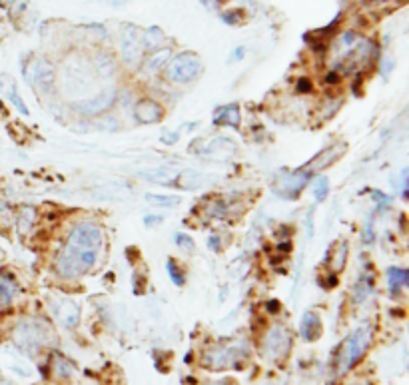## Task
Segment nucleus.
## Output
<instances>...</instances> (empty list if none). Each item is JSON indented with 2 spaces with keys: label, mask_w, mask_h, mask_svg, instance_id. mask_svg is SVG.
<instances>
[{
  "label": "nucleus",
  "mask_w": 409,
  "mask_h": 385,
  "mask_svg": "<svg viewBox=\"0 0 409 385\" xmlns=\"http://www.w3.org/2000/svg\"><path fill=\"white\" fill-rule=\"evenodd\" d=\"M136 176L146 180V182H154V184H174L176 178H178V172L166 168L140 170V172H136Z\"/></svg>",
  "instance_id": "obj_24"
},
{
  "label": "nucleus",
  "mask_w": 409,
  "mask_h": 385,
  "mask_svg": "<svg viewBox=\"0 0 409 385\" xmlns=\"http://www.w3.org/2000/svg\"><path fill=\"white\" fill-rule=\"evenodd\" d=\"M348 240H342V242L337 244V247L332 252L330 260H332V272H334V274H339V272L346 268V262H348Z\"/></svg>",
  "instance_id": "obj_29"
},
{
  "label": "nucleus",
  "mask_w": 409,
  "mask_h": 385,
  "mask_svg": "<svg viewBox=\"0 0 409 385\" xmlns=\"http://www.w3.org/2000/svg\"><path fill=\"white\" fill-rule=\"evenodd\" d=\"M52 311L58 324L66 329H74L80 324V306L74 300H61L58 304H52Z\"/></svg>",
  "instance_id": "obj_14"
},
{
  "label": "nucleus",
  "mask_w": 409,
  "mask_h": 385,
  "mask_svg": "<svg viewBox=\"0 0 409 385\" xmlns=\"http://www.w3.org/2000/svg\"><path fill=\"white\" fill-rule=\"evenodd\" d=\"M162 220H164V218L158 216V214H154V216L148 214V216H144V226H146V228H156V226L162 224Z\"/></svg>",
  "instance_id": "obj_44"
},
{
  "label": "nucleus",
  "mask_w": 409,
  "mask_h": 385,
  "mask_svg": "<svg viewBox=\"0 0 409 385\" xmlns=\"http://www.w3.org/2000/svg\"><path fill=\"white\" fill-rule=\"evenodd\" d=\"M36 224V208L32 206H22L16 214V230L20 236H29Z\"/></svg>",
  "instance_id": "obj_27"
},
{
  "label": "nucleus",
  "mask_w": 409,
  "mask_h": 385,
  "mask_svg": "<svg viewBox=\"0 0 409 385\" xmlns=\"http://www.w3.org/2000/svg\"><path fill=\"white\" fill-rule=\"evenodd\" d=\"M214 126H230V128H240L242 124V112L238 104H227L220 106L214 112Z\"/></svg>",
  "instance_id": "obj_21"
},
{
  "label": "nucleus",
  "mask_w": 409,
  "mask_h": 385,
  "mask_svg": "<svg viewBox=\"0 0 409 385\" xmlns=\"http://www.w3.org/2000/svg\"><path fill=\"white\" fill-rule=\"evenodd\" d=\"M50 371L56 379H70L72 375L76 373V366L62 354H54L52 355V361H50Z\"/></svg>",
  "instance_id": "obj_25"
},
{
  "label": "nucleus",
  "mask_w": 409,
  "mask_h": 385,
  "mask_svg": "<svg viewBox=\"0 0 409 385\" xmlns=\"http://www.w3.org/2000/svg\"><path fill=\"white\" fill-rule=\"evenodd\" d=\"M204 214L208 220H226L230 216V206L224 200H214L204 208Z\"/></svg>",
  "instance_id": "obj_31"
},
{
  "label": "nucleus",
  "mask_w": 409,
  "mask_h": 385,
  "mask_svg": "<svg viewBox=\"0 0 409 385\" xmlns=\"http://www.w3.org/2000/svg\"><path fill=\"white\" fill-rule=\"evenodd\" d=\"M18 293H20V284L15 274L6 268H0V308L13 306Z\"/></svg>",
  "instance_id": "obj_15"
},
{
  "label": "nucleus",
  "mask_w": 409,
  "mask_h": 385,
  "mask_svg": "<svg viewBox=\"0 0 409 385\" xmlns=\"http://www.w3.org/2000/svg\"><path fill=\"white\" fill-rule=\"evenodd\" d=\"M62 86H64V90H74L76 94L86 92L92 86L90 62H86L78 54L64 62Z\"/></svg>",
  "instance_id": "obj_8"
},
{
  "label": "nucleus",
  "mask_w": 409,
  "mask_h": 385,
  "mask_svg": "<svg viewBox=\"0 0 409 385\" xmlns=\"http://www.w3.org/2000/svg\"><path fill=\"white\" fill-rule=\"evenodd\" d=\"M278 249H280V254H289V252H291V242L286 240L284 244H280V246H278Z\"/></svg>",
  "instance_id": "obj_49"
},
{
  "label": "nucleus",
  "mask_w": 409,
  "mask_h": 385,
  "mask_svg": "<svg viewBox=\"0 0 409 385\" xmlns=\"http://www.w3.org/2000/svg\"><path fill=\"white\" fill-rule=\"evenodd\" d=\"M164 72H166L168 82H172L176 86H188L202 76L204 62L196 52H180V54L172 56V60L168 62Z\"/></svg>",
  "instance_id": "obj_6"
},
{
  "label": "nucleus",
  "mask_w": 409,
  "mask_h": 385,
  "mask_svg": "<svg viewBox=\"0 0 409 385\" xmlns=\"http://www.w3.org/2000/svg\"><path fill=\"white\" fill-rule=\"evenodd\" d=\"M0 90L4 92L6 100L10 102V106H15L22 116H31V110H29V106H26V102L22 100L20 92H18L16 82L13 80V78L8 76V74H2V72H0Z\"/></svg>",
  "instance_id": "obj_17"
},
{
  "label": "nucleus",
  "mask_w": 409,
  "mask_h": 385,
  "mask_svg": "<svg viewBox=\"0 0 409 385\" xmlns=\"http://www.w3.org/2000/svg\"><path fill=\"white\" fill-rule=\"evenodd\" d=\"M170 60H172V48H160V50L152 52L150 56L144 60V70L148 74H158L160 70L166 68Z\"/></svg>",
  "instance_id": "obj_23"
},
{
  "label": "nucleus",
  "mask_w": 409,
  "mask_h": 385,
  "mask_svg": "<svg viewBox=\"0 0 409 385\" xmlns=\"http://www.w3.org/2000/svg\"><path fill=\"white\" fill-rule=\"evenodd\" d=\"M52 327L38 318H24L13 327V343L26 355L38 354L52 343Z\"/></svg>",
  "instance_id": "obj_3"
},
{
  "label": "nucleus",
  "mask_w": 409,
  "mask_h": 385,
  "mask_svg": "<svg viewBox=\"0 0 409 385\" xmlns=\"http://www.w3.org/2000/svg\"><path fill=\"white\" fill-rule=\"evenodd\" d=\"M134 120L140 126H152V124L162 122L166 110H164V104L158 102L156 98H140L134 102Z\"/></svg>",
  "instance_id": "obj_12"
},
{
  "label": "nucleus",
  "mask_w": 409,
  "mask_h": 385,
  "mask_svg": "<svg viewBox=\"0 0 409 385\" xmlns=\"http://www.w3.org/2000/svg\"><path fill=\"white\" fill-rule=\"evenodd\" d=\"M250 355V345L243 339H236L230 343H218L208 347L202 354V366L212 371H222L236 368Z\"/></svg>",
  "instance_id": "obj_4"
},
{
  "label": "nucleus",
  "mask_w": 409,
  "mask_h": 385,
  "mask_svg": "<svg viewBox=\"0 0 409 385\" xmlns=\"http://www.w3.org/2000/svg\"><path fill=\"white\" fill-rule=\"evenodd\" d=\"M164 42H166V34H164V31L160 26H150V28H146V31L142 32V48L146 52L160 50Z\"/></svg>",
  "instance_id": "obj_26"
},
{
  "label": "nucleus",
  "mask_w": 409,
  "mask_h": 385,
  "mask_svg": "<svg viewBox=\"0 0 409 385\" xmlns=\"http://www.w3.org/2000/svg\"><path fill=\"white\" fill-rule=\"evenodd\" d=\"M206 385H230L227 382H224V379H218V382H208Z\"/></svg>",
  "instance_id": "obj_51"
},
{
  "label": "nucleus",
  "mask_w": 409,
  "mask_h": 385,
  "mask_svg": "<svg viewBox=\"0 0 409 385\" xmlns=\"http://www.w3.org/2000/svg\"><path fill=\"white\" fill-rule=\"evenodd\" d=\"M166 272L170 279H172V284L174 286H178V288H182L184 284H186V272L182 270V265L176 262L174 258H170L166 262Z\"/></svg>",
  "instance_id": "obj_33"
},
{
  "label": "nucleus",
  "mask_w": 409,
  "mask_h": 385,
  "mask_svg": "<svg viewBox=\"0 0 409 385\" xmlns=\"http://www.w3.org/2000/svg\"><path fill=\"white\" fill-rule=\"evenodd\" d=\"M376 236H378L376 234V220H374V214H369L362 226V242L365 246H371L376 242Z\"/></svg>",
  "instance_id": "obj_36"
},
{
  "label": "nucleus",
  "mask_w": 409,
  "mask_h": 385,
  "mask_svg": "<svg viewBox=\"0 0 409 385\" xmlns=\"http://www.w3.org/2000/svg\"><path fill=\"white\" fill-rule=\"evenodd\" d=\"M374 339V325L369 322H364L360 327H355L348 338L342 341L337 355H335V375H346L353 370L362 357L367 354L369 345Z\"/></svg>",
  "instance_id": "obj_2"
},
{
  "label": "nucleus",
  "mask_w": 409,
  "mask_h": 385,
  "mask_svg": "<svg viewBox=\"0 0 409 385\" xmlns=\"http://www.w3.org/2000/svg\"><path fill=\"white\" fill-rule=\"evenodd\" d=\"M200 2H202V4H204V6H206L208 10H218V8H220V2H222V0H200Z\"/></svg>",
  "instance_id": "obj_47"
},
{
  "label": "nucleus",
  "mask_w": 409,
  "mask_h": 385,
  "mask_svg": "<svg viewBox=\"0 0 409 385\" xmlns=\"http://www.w3.org/2000/svg\"><path fill=\"white\" fill-rule=\"evenodd\" d=\"M291 331L286 325H272L262 338V355L268 361H284L291 352Z\"/></svg>",
  "instance_id": "obj_9"
},
{
  "label": "nucleus",
  "mask_w": 409,
  "mask_h": 385,
  "mask_svg": "<svg viewBox=\"0 0 409 385\" xmlns=\"http://www.w3.org/2000/svg\"><path fill=\"white\" fill-rule=\"evenodd\" d=\"M339 80H342V76H339L337 72H334V70H330V72L326 74V82H328V84H337Z\"/></svg>",
  "instance_id": "obj_48"
},
{
  "label": "nucleus",
  "mask_w": 409,
  "mask_h": 385,
  "mask_svg": "<svg viewBox=\"0 0 409 385\" xmlns=\"http://www.w3.org/2000/svg\"><path fill=\"white\" fill-rule=\"evenodd\" d=\"M312 184V194H314V200L323 202L328 196H330V178L328 176H316L310 180Z\"/></svg>",
  "instance_id": "obj_30"
},
{
  "label": "nucleus",
  "mask_w": 409,
  "mask_h": 385,
  "mask_svg": "<svg viewBox=\"0 0 409 385\" xmlns=\"http://www.w3.org/2000/svg\"><path fill=\"white\" fill-rule=\"evenodd\" d=\"M22 76L31 84L34 90L42 96H52L56 92V64L46 58V56H38L34 60H29L22 64Z\"/></svg>",
  "instance_id": "obj_5"
},
{
  "label": "nucleus",
  "mask_w": 409,
  "mask_h": 385,
  "mask_svg": "<svg viewBox=\"0 0 409 385\" xmlns=\"http://www.w3.org/2000/svg\"><path fill=\"white\" fill-rule=\"evenodd\" d=\"M174 244L180 247V249H186L188 254H194L196 252V242L192 240V236L182 234V231L174 234Z\"/></svg>",
  "instance_id": "obj_38"
},
{
  "label": "nucleus",
  "mask_w": 409,
  "mask_h": 385,
  "mask_svg": "<svg viewBox=\"0 0 409 385\" xmlns=\"http://www.w3.org/2000/svg\"><path fill=\"white\" fill-rule=\"evenodd\" d=\"M321 331H323V325H321L318 311H305L300 322V336L303 341H310V343L316 341L321 336Z\"/></svg>",
  "instance_id": "obj_18"
},
{
  "label": "nucleus",
  "mask_w": 409,
  "mask_h": 385,
  "mask_svg": "<svg viewBox=\"0 0 409 385\" xmlns=\"http://www.w3.org/2000/svg\"><path fill=\"white\" fill-rule=\"evenodd\" d=\"M376 292V277H374V272L369 268H365L364 272L360 274L355 286H353V293H351V302L353 306H362L365 304V300Z\"/></svg>",
  "instance_id": "obj_16"
},
{
  "label": "nucleus",
  "mask_w": 409,
  "mask_h": 385,
  "mask_svg": "<svg viewBox=\"0 0 409 385\" xmlns=\"http://www.w3.org/2000/svg\"><path fill=\"white\" fill-rule=\"evenodd\" d=\"M92 128H94V130H98V132H118V130L122 128V124L116 116L106 114V116H102L98 122L94 124Z\"/></svg>",
  "instance_id": "obj_34"
},
{
  "label": "nucleus",
  "mask_w": 409,
  "mask_h": 385,
  "mask_svg": "<svg viewBox=\"0 0 409 385\" xmlns=\"http://www.w3.org/2000/svg\"><path fill=\"white\" fill-rule=\"evenodd\" d=\"M178 140H180V132H166V134L162 136V144L172 146V144H176Z\"/></svg>",
  "instance_id": "obj_46"
},
{
  "label": "nucleus",
  "mask_w": 409,
  "mask_h": 385,
  "mask_svg": "<svg viewBox=\"0 0 409 385\" xmlns=\"http://www.w3.org/2000/svg\"><path fill=\"white\" fill-rule=\"evenodd\" d=\"M369 194H371V198L376 202V212H378V214H385V212L392 208V204H394V198H392V196L383 194L381 190H371Z\"/></svg>",
  "instance_id": "obj_35"
},
{
  "label": "nucleus",
  "mask_w": 409,
  "mask_h": 385,
  "mask_svg": "<svg viewBox=\"0 0 409 385\" xmlns=\"http://www.w3.org/2000/svg\"><path fill=\"white\" fill-rule=\"evenodd\" d=\"M212 176H206V174L196 172V170H184V172H178V178H176L174 184L180 186L182 190H198V188H204V186L212 184Z\"/></svg>",
  "instance_id": "obj_20"
},
{
  "label": "nucleus",
  "mask_w": 409,
  "mask_h": 385,
  "mask_svg": "<svg viewBox=\"0 0 409 385\" xmlns=\"http://www.w3.org/2000/svg\"><path fill=\"white\" fill-rule=\"evenodd\" d=\"M222 20L227 26H240L246 22V13L240 8H230L226 13H222Z\"/></svg>",
  "instance_id": "obj_37"
},
{
  "label": "nucleus",
  "mask_w": 409,
  "mask_h": 385,
  "mask_svg": "<svg viewBox=\"0 0 409 385\" xmlns=\"http://www.w3.org/2000/svg\"><path fill=\"white\" fill-rule=\"evenodd\" d=\"M118 47H120L122 62L126 66L134 68V66H138L142 62L144 48H142V32L138 31V26H134V24H122Z\"/></svg>",
  "instance_id": "obj_11"
},
{
  "label": "nucleus",
  "mask_w": 409,
  "mask_h": 385,
  "mask_svg": "<svg viewBox=\"0 0 409 385\" xmlns=\"http://www.w3.org/2000/svg\"><path fill=\"white\" fill-rule=\"evenodd\" d=\"M208 247L212 249L214 254H220L222 249H224V244H222V240H220V236L218 234H214L208 238Z\"/></svg>",
  "instance_id": "obj_41"
},
{
  "label": "nucleus",
  "mask_w": 409,
  "mask_h": 385,
  "mask_svg": "<svg viewBox=\"0 0 409 385\" xmlns=\"http://www.w3.org/2000/svg\"><path fill=\"white\" fill-rule=\"evenodd\" d=\"M305 231H307V240L314 238V210L307 212V218H305Z\"/></svg>",
  "instance_id": "obj_45"
},
{
  "label": "nucleus",
  "mask_w": 409,
  "mask_h": 385,
  "mask_svg": "<svg viewBox=\"0 0 409 385\" xmlns=\"http://www.w3.org/2000/svg\"><path fill=\"white\" fill-rule=\"evenodd\" d=\"M378 66H379V74H381V78H383V80H387V78H390V72L395 68V60L392 58V56H383V58H379L378 60Z\"/></svg>",
  "instance_id": "obj_39"
},
{
  "label": "nucleus",
  "mask_w": 409,
  "mask_h": 385,
  "mask_svg": "<svg viewBox=\"0 0 409 385\" xmlns=\"http://www.w3.org/2000/svg\"><path fill=\"white\" fill-rule=\"evenodd\" d=\"M92 66L96 70V74L100 78H114L116 70H118V64L114 60V56L106 52V50H98L92 58Z\"/></svg>",
  "instance_id": "obj_22"
},
{
  "label": "nucleus",
  "mask_w": 409,
  "mask_h": 385,
  "mask_svg": "<svg viewBox=\"0 0 409 385\" xmlns=\"http://www.w3.org/2000/svg\"><path fill=\"white\" fill-rule=\"evenodd\" d=\"M346 152H348V144L346 142H335L332 146H328L326 150H321L318 156H314V160L310 164H305V168L310 170V172H319V170L330 168Z\"/></svg>",
  "instance_id": "obj_13"
},
{
  "label": "nucleus",
  "mask_w": 409,
  "mask_h": 385,
  "mask_svg": "<svg viewBox=\"0 0 409 385\" xmlns=\"http://www.w3.org/2000/svg\"><path fill=\"white\" fill-rule=\"evenodd\" d=\"M312 178H314V172H310L305 166L288 172V174H282V176H278V180L273 184V192L284 200H298V196L302 194L303 188L310 184Z\"/></svg>",
  "instance_id": "obj_10"
},
{
  "label": "nucleus",
  "mask_w": 409,
  "mask_h": 385,
  "mask_svg": "<svg viewBox=\"0 0 409 385\" xmlns=\"http://www.w3.org/2000/svg\"><path fill=\"white\" fill-rule=\"evenodd\" d=\"M385 281H387V290L394 297H399L403 290L408 288L409 284V272L406 268H397V265H392L387 268L385 272Z\"/></svg>",
  "instance_id": "obj_19"
},
{
  "label": "nucleus",
  "mask_w": 409,
  "mask_h": 385,
  "mask_svg": "<svg viewBox=\"0 0 409 385\" xmlns=\"http://www.w3.org/2000/svg\"><path fill=\"white\" fill-rule=\"evenodd\" d=\"M344 104V100L342 98H326L321 104H318V108H316V114H318V122H328L330 118H334L335 114H337V110L339 106Z\"/></svg>",
  "instance_id": "obj_28"
},
{
  "label": "nucleus",
  "mask_w": 409,
  "mask_h": 385,
  "mask_svg": "<svg viewBox=\"0 0 409 385\" xmlns=\"http://www.w3.org/2000/svg\"><path fill=\"white\" fill-rule=\"evenodd\" d=\"M146 202L150 206H158V208H176L182 204L180 196H168V194H146Z\"/></svg>",
  "instance_id": "obj_32"
},
{
  "label": "nucleus",
  "mask_w": 409,
  "mask_h": 385,
  "mask_svg": "<svg viewBox=\"0 0 409 385\" xmlns=\"http://www.w3.org/2000/svg\"><path fill=\"white\" fill-rule=\"evenodd\" d=\"M409 170H401V186H399V190H401V198H406L408 200V188H409Z\"/></svg>",
  "instance_id": "obj_42"
},
{
  "label": "nucleus",
  "mask_w": 409,
  "mask_h": 385,
  "mask_svg": "<svg viewBox=\"0 0 409 385\" xmlns=\"http://www.w3.org/2000/svg\"><path fill=\"white\" fill-rule=\"evenodd\" d=\"M104 247V230L94 220L76 222L54 260V270L62 279H78L96 268Z\"/></svg>",
  "instance_id": "obj_1"
},
{
  "label": "nucleus",
  "mask_w": 409,
  "mask_h": 385,
  "mask_svg": "<svg viewBox=\"0 0 409 385\" xmlns=\"http://www.w3.org/2000/svg\"><path fill=\"white\" fill-rule=\"evenodd\" d=\"M0 385H13L10 379H4V377H0Z\"/></svg>",
  "instance_id": "obj_52"
},
{
  "label": "nucleus",
  "mask_w": 409,
  "mask_h": 385,
  "mask_svg": "<svg viewBox=\"0 0 409 385\" xmlns=\"http://www.w3.org/2000/svg\"><path fill=\"white\" fill-rule=\"evenodd\" d=\"M118 94L120 90L114 88V86H108L104 90H100L98 94H94L90 98H82V100H76L72 102V110H74L78 116L90 120V118H98V116H104L110 110L114 108V104L118 102Z\"/></svg>",
  "instance_id": "obj_7"
},
{
  "label": "nucleus",
  "mask_w": 409,
  "mask_h": 385,
  "mask_svg": "<svg viewBox=\"0 0 409 385\" xmlns=\"http://www.w3.org/2000/svg\"><path fill=\"white\" fill-rule=\"evenodd\" d=\"M266 308L270 309V311H278V309H280V304H278V302H275V300H272V302H268V306H266Z\"/></svg>",
  "instance_id": "obj_50"
},
{
  "label": "nucleus",
  "mask_w": 409,
  "mask_h": 385,
  "mask_svg": "<svg viewBox=\"0 0 409 385\" xmlns=\"http://www.w3.org/2000/svg\"><path fill=\"white\" fill-rule=\"evenodd\" d=\"M314 92V82L310 78H298L296 82V94H312Z\"/></svg>",
  "instance_id": "obj_40"
},
{
  "label": "nucleus",
  "mask_w": 409,
  "mask_h": 385,
  "mask_svg": "<svg viewBox=\"0 0 409 385\" xmlns=\"http://www.w3.org/2000/svg\"><path fill=\"white\" fill-rule=\"evenodd\" d=\"M246 47H236L232 50V54H230V62H242L246 58Z\"/></svg>",
  "instance_id": "obj_43"
}]
</instances>
